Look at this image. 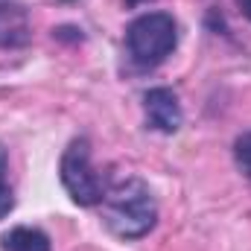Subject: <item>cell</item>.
<instances>
[{"mask_svg": "<svg viewBox=\"0 0 251 251\" xmlns=\"http://www.w3.org/2000/svg\"><path fill=\"white\" fill-rule=\"evenodd\" d=\"M105 222L120 240H140L146 237L158 222V204L152 199V190L140 178L117 181L105 190Z\"/></svg>", "mask_w": 251, "mask_h": 251, "instance_id": "obj_1", "label": "cell"}, {"mask_svg": "<svg viewBox=\"0 0 251 251\" xmlns=\"http://www.w3.org/2000/svg\"><path fill=\"white\" fill-rule=\"evenodd\" d=\"M178 44V26L167 12H146L137 15L126 26V53L134 67L152 70L164 64Z\"/></svg>", "mask_w": 251, "mask_h": 251, "instance_id": "obj_2", "label": "cell"}, {"mask_svg": "<svg viewBox=\"0 0 251 251\" xmlns=\"http://www.w3.org/2000/svg\"><path fill=\"white\" fill-rule=\"evenodd\" d=\"M59 178H62L67 196L79 207H94V204H100L105 199V184L91 167V143H88V137L70 140V146L62 155V164H59Z\"/></svg>", "mask_w": 251, "mask_h": 251, "instance_id": "obj_3", "label": "cell"}, {"mask_svg": "<svg viewBox=\"0 0 251 251\" xmlns=\"http://www.w3.org/2000/svg\"><path fill=\"white\" fill-rule=\"evenodd\" d=\"M143 111H146V123L164 134H173L181 128V105L173 88H152L143 94Z\"/></svg>", "mask_w": 251, "mask_h": 251, "instance_id": "obj_4", "label": "cell"}, {"mask_svg": "<svg viewBox=\"0 0 251 251\" xmlns=\"http://www.w3.org/2000/svg\"><path fill=\"white\" fill-rule=\"evenodd\" d=\"M32 41L29 12L21 3H0V47L15 50Z\"/></svg>", "mask_w": 251, "mask_h": 251, "instance_id": "obj_5", "label": "cell"}, {"mask_svg": "<svg viewBox=\"0 0 251 251\" xmlns=\"http://www.w3.org/2000/svg\"><path fill=\"white\" fill-rule=\"evenodd\" d=\"M0 249L3 251H50V237L41 228L18 225V228H12V231L3 234Z\"/></svg>", "mask_w": 251, "mask_h": 251, "instance_id": "obj_6", "label": "cell"}, {"mask_svg": "<svg viewBox=\"0 0 251 251\" xmlns=\"http://www.w3.org/2000/svg\"><path fill=\"white\" fill-rule=\"evenodd\" d=\"M6 173H9V155H6V149L0 143V219H6L12 213V207H15V193L9 187Z\"/></svg>", "mask_w": 251, "mask_h": 251, "instance_id": "obj_7", "label": "cell"}, {"mask_svg": "<svg viewBox=\"0 0 251 251\" xmlns=\"http://www.w3.org/2000/svg\"><path fill=\"white\" fill-rule=\"evenodd\" d=\"M234 161H237L240 173L251 178V131L240 134V137L234 140Z\"/></svg>", "mask_w": 251, "mask_h": 251, "instance_id": "obj_8", "label": "cell"}, {"mask_svg": "<svg viewBox=\"0 0 251 251\" xmlns=\"http://www.w3.org/2000/svg\"><path fill=\"white\" fill-rule=\"evenodd\" d=\"M237 6L243 9V15H246V18L251 21V0H237Z\"/></svg>", "mask_w": 251, "mask_h": 251, "instance_id": "obj_9", "label": "cell"}, {"mask_svg": "<svg viewBox=\"0 0 251 251\" xmlns=\"http://www.w3.org/2000/svg\"><path fill=\"white\" fill-rule=\"evenodd\" d=\"M126 6H128V9H134V6H140V3H149V0H123Z\"/></svg>", "mask_w": 251, "mask_h": 251, "instance_id": "obj_10", "label": "cell"}]
</instances>
